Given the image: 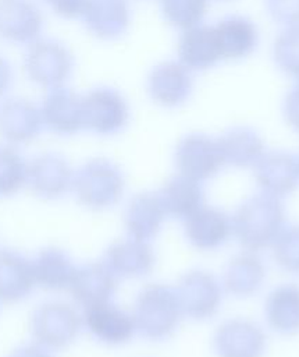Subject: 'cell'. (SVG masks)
<instances>
[{
  "label": "cell",
  "mask_w": 299,
  "mask_h": 357,
  "mask_svg": "<svg viewBox=\"0 0 299 357\" xmlns=\"http://www.w3.org/2000/svg\"><path fill=\"white\" fill-rule=\"evenodd\" d=\"M220 54L224 57H241L252 50L256 42V32L245 20L231 18L214 28Z\"/></svg>",
  "instance_id": "cb8c5ba5"
},
{
  "label": "cell",
  "mask_w": 299,
  "mask_h": 357,
  "mask_svg": "<svg viewBox=\"0 0 299 357\" xmlns=\"http://www.w3.org/2000/svg\"><path fill=\"white\" fill-rule=\"evenodd\" d=\"M43 119L54 131L72 132L82 126V100L72 92L54 88L45 100Z\"/></svg>",
  "instance_id": "9a60e30c"
},
{
  "label": "cell",
  "mask_w": 299,
  "mask_h": 357,
  "mask_svg": "<svg viewBox=\"0 0 299 357\" xmlns=\"http://www.w3.org/2000/svg\"><path fill=\"white\" fill-rule=\"evenodd\" d=\"M232 233L231 219L211 206H199L185 219V234L189 243L199 250L221 247Z\"/></svg>",
  "instance_id": "9c48e42d"
},
{
  "label": "cell",
  "mask_w": 299,
  "mask_h": 357,
  "mask_svg": "<svg viewBox=\"0 0 299 357\" xmlns=\"http://www.w3.org/2000/svg\"><path fill=\"white\" fill-rule=\"evenodd\" d=\"M10 77H11V73L8 66L3 59H0V95L7 89L10 84Z\"/></svg>",
  "instance_id": "e575fe53"
},
{
  "label": "cell",
  "mask_w": 299,
  "mask_h": 357,
  "mask_svg": "<svg viewBox=\"0 0 299 357\" xmlns=\"http://www.w3.org/2000/svg\"><path fill=\"white\" fill-rule=\"evenodd\" d=\"M121 191V174L106 160H95L79 172L76 192L82 202L93 208H103L115 202Z\"/></svg>",
  "instance_id": "5b68a950"
},
{
  "label": "cell",
  "mask_w": 299,
  "mask_h": 357,
  "mask_svg": "<svg viewBox=\"0 0 299 357\" xmlns=\"http://www.w3.org/2000/svg\"><path fill=\"white\" fill-rule=\"evenodd\" d=\"M182 61L193 68H204L213 64L221 54L211 28H196L186 32L179 42Z\"/></svg>",
  "instance_id": "7402d4cb"
},
{
  "label": "cell",
  "mask_w": 299,
  "mask_h": 357,
  "mask_svg": "<svg viewBox=\"0 0 299 357\" xmlns=\"http://www.w3.org/2000/svg\"><path fill=\"white\" fill-rule=\"evenodd\" d=\"M218 145L224 163L235 166L254 165L263 155V144L250 130L238 128L229 131L218 141Z\"/></svg>",
  "instance_id": "603a6c76"
},
{
  "label": "cell",
  "mask_w": 299,
  "mask_h": 357,
  "mask_svg": "<svg viewBox=\"0 0 299 357\" xmlns=\"http://www.w3.org/2000/svg\"><path fill=\"white\" fill-rule=\"evenodd\" d=\"M159 199L165 213L186 219L202 206V190L197 181L179 174L163 187Z\"/></svg>",
  "instance_id": "2e32d148"
},
{
  "label": "cell",
  "mask_w": 299,
  "mask_h": 357,
  "mask_svg": "<svg viewBox=\"0 0 299 357\" xmlns=\"http://www.w3.org/2000/svg\"><path fill=\"white\" fill-rule=\"evenodd\" d=\"M275 57L285 71L299 77V25L288 29L277 40Z\"/></svg>",
  "instance_id": "f546056e"
},
{
  "label": "cell",
  "mask_w": 299,
  "mask_h": 357,
  "mask_svg": "<svg viewBox=\"0 0 299 357\" xmlns=\"http://www.w3.org/2000/svg\"><path fill=\"white\" fill-rule=\"evenodd\" d=\"M113 269L125 276L145 275L153 265V254L142 240L115 244L108 252Z\"/></svg>",
  "instance_id": "d4e9b609"
},
{
  "label": "cell",
  "mask_w": 299,
  "mask_h": 357,
  "mask_svg": "<svg viewBox=\"0 0 299 357\" xmlns=\"http://www.w3.org/2000/svg\"><path fill=\"white\" fill-rule=\"evenodd\" d=\"M256 165V181L261 192L282 198L293 192L299 184L298 159L285 152L261 155Z\"/></svg>",
  "instance_id": "8992f818"
},
{
  "label": "cell",
  "mask_w": 299,
  "mask_h": 357,
  "mask_svg": "<svg viewBox=\"0 0 299 357\" xmlns=\"http://www.w3.org/2000/svg\"><path fill=\"white\" fill-rule=\"evenodd\" d=\"M125 102L110 89H97L82 99V126L108 134L120 130L127 120Z\"/></svg>",
  "instance_id": "30bf717a"
},
{
  "label": "cell",
  "mask_w": 299,
  "mask_h": 357,
  "mask_svg": "<svg viewBox=\"0 0 299 357\" xmlns=\"http://www.w3.org/2000/svg\"><path fill=\"white\" fill-rule=\"evenodd\" d=\"M182 315L192 319H209L221 301V287L207 272L192 271L182 276L175 290Z\"/></svg>",
  "instance_id": "3957f363"
},
{
  "label": "cell",
  "mask_w": 299,
  "mask_h": 357,
  "mask_svg": "<svg viewBox=\"0 0 299 357\" xmlns=\"http://www.w3.org/2000/svg\"><path fill=\"white\" fill-rule=\"evenodd\" d=\"M268 4L275 20L299 25V0H268Z\"/></svg>",
  "instance_id": "1f68e13d"
},
{
  "label": "cell",
  "mask_w": 299,
  "mask_h": 357,
  "mask_svg": "<svg viewBox=\"0 0 299 357\" xmlns=\"http://www.w3.org/2000/svg\"><path fill=\"white\" fill-rule=\"evenodd\" d=\"M57 14L64 17H76L83 13L86 0H45Z\"/></svg>",
  "instance_id": "d6a6232c"
},
{
  "label": "cell",
  "mask_w": 299,
  "mask_h": 357,
  "mask_svg": "<svg viewBox=\"0 0 299 357\" xmlns=\"http://www.w3.org/2000/svg\"><path fill=\"white\" fill-rule=\"evenodd\" d=\"M182 315L177 291L153 284L142 291L136 304L135 326L152 339H164L177 328Z\"/></svg>",
  "instance_id": "7a4b0ae2"
},
{
  "label": "cell",
  "mask_w": 299,
  "mask_h": 357,
  "mask_svg": "<svg viewBox=\"0 0 299 357\" xmlns=\"http://www.w3.org/2000/svg\"><path fill=\"white\" fill-rule=\"evenodd\" d=\"M85 321L97 339L113 344L127 342L135 329L134 318L107 301L88 305Z\"/></svg>",
  "instance_id": "7c38bea8"
},
{
  "label": "cell",
  "mask_w": 299,
  "mask_h": 357,
  "mask_svg": "<svg viewBox=\"0 0 299 357\" xmlns=\"http://www.w3.org/2000/svg\"><path fill=\"white\" fill-rule=\"evenodd\" d=\"M264 347V332L243 319L224 322L214 336V349L220 357H260Z\"/></svg>",
  "instance_id": "52a82bcc"
},
{
  "label": "cell",
  "mask_w": 299,
  "mask_h": 357,
  "mask_svg": "<svg viewBox=\"0 0 299 357\" xmlns=\"http://www.w3.org/2000/svg\"><path fill=\"white\" fill-rule=\"evenodd\" d=\"M231 225L241 244L257 251L274 243L285 226V211L280 198L261 192L238 208Z\"/></svg>",
  "instance_id": "6da1fadb"
},
{
  "label": "cell",
  "mask_w": 299,
  "mask_h": 357,
  "mask_svg": "<svg viewBox=\"0 0 299 357\" xmlns=\"http://www.w3.org/2000/svg\"><path fill=\"white\" fill-rule=\"evenodd\" d=\"M19 158L7 148H0V191H13L21 178Z\"/></svg>",
  "instance_id": "4dcf8cb0"
},
{
  "label": "cell",
  "mask_w": 299,
  "mask_h": 357,
  "mask_svg": "<svg viewBox=\"0 0 299 357\" xmlns=\"http://www.w3.org/2000/svg\"><path fill=\"white\" fill-rule=\"evenodd\" d=\"M42 18L26 0H0V33L13 42H29L39 35Z\"/></svg>",
  "instance_id": "4fadbf2b"
},
{
  "label": "cell",
  "mask_w": 299,
  "mask_h": 357,
  "mask_svg": "<svg viewBox=\"0 0 299 357\" xmlns=\"http://www.w3.org/2000/svg\"><path fill=\"white\" fill-rule=\"evenodd\" d=\"M164 213L159 195H138L128 208L127 227L136 240L143 241L157 233Z\"/></svg>",
  "instance_id": "ac0fdd59"
},
{
  "label": "cell",
  "mask_w": 299,
  "mask_h": 357,
  "mask_svg": "<svg viewBox=\"0 0 299 357\" xmlns=\"http://www.w3.org/2000/svg\"><path fill=\"white\" fill-rule=\"evenodd\" d=\"M165 17L178 26H191L200 20L206 0H163Z\"/></svg>",
  "instance_id": "f1b7e54d"
},
{
  "label": "cell",
  "mask_w": 299,
  "mask_h": 357,
  "mask_svg": "<svg viewBox=\"0 0 299 357\" xmlns=\"http://www.w3.org/2000/svg\"><path fill=\"white\" fill-rule=\"evenodd\" d=\"M111 273L100 266L90 265L72 273L70 286L76 300L88 305L107 301L108 294L113 291Z\"/></svg>",
  "instance_id": "e0dca14e"
},
{
  "label": "cell",
  "mask_w": 299,
  "mask_h": 357,
  "mask_svg": "<svg viewBox=\"0 0 299 357\" xmlns=\"http://www.w3.org/2000/svg\"><path fill=\"white\" fill-rule=\"evenodd\" d=\"M175 162L181 176L197 183L214 176L224 165L218 141L204 135L184 138L177 148Z\"/></svg>",
  "instance_id": "277c9868"
},
{
  "label": "cell",
  "mask_w": 299,
  "mask_h": 357,
  "mask_svg": "<svg viewBox=\"0 0 299 357\" xmlns=\"http://www.w3.org/2000/svg\"><path fill=\"white\" fill-rule=\"evenodd\" d=\"M40 332L43 342L49 344H65L78 329V319L72 310L65 305H47L40 317Z\"/></svg>",
  "instance_id": "484cf974"
},
{
  "label": "cell",
  "mask_w": 299,
  "mask_h": 357,
  "mask_svg": "<svg viewBox=\"0 0 299 357\" xmlns=\"http://www.w3.org/2000/svg\"><path fill=\"white\" fill-rule=\"evenodd\" d=\"M271 247L280 268L289 273H299V225L284 226Z\"/></svg>",
  "instance_id": "4316f807"
},
{
  "label": "cell",
  "mask_w": 299,
  "mask_h": 357,
  "mask_svg": "<svg viewBox=\"0 0 299 357\" xmlns=\"http://www.w3.org/2000/svg\"><path fill=\"white\" fill-rule=\"evenodd\" d=\"M25 64L32 81L43 86L57 88L68 77L71 57L58 43L40 42L31 47Z\"/></svg>",
  "instance_id": "ba28073f"
},
{
  "label": "cell",
  "mask_w": 299,
  "mask_h": 357,
  "mask_svg": "<svg viewBox=\"0 0 299 357\" xmlns=\"http://www.w3.org/2000/svg\"><path fill=\"white\" fill-rule=\"evenodd\" d=\"M267 325L277 333L293 336L299 333V286L284 283L268 294L264 305Z\"/></svg>",
  "instance_id": "8fae6325"
},
{
  "label": "cell",
  "mask_w": 299,
  "mask_h": 357,
  "mask_svg": "<svg viewBox=\"0 0 299 357\" xmlns=\"http://www.w3.org/2000/svg\"><path fill=\"white\" fill-rule=\"evenodd\" d=\"M82 14L90 31L103 38L120 35L128 22V8L124 0H86Z\"/></svg>",
  "instance_id": "5bb4252c"
},
{
  "label": "cell",
  "mask_w": 299,
  "mask_h": 357,
  "mask_svg": "<svg viewBox=\"0 0 299 357\" xmlns=\"http://www.w3.org/2000/svg\"><path fill=\"white\" fill-rule=\"evenodd\" d=\"M264 280V265L253 255H238L229 265H227L224 273L225 289L241 297L253 294Z\"/></svg>",
  "instance_id": "d6986e66"
},
{
  "label": "cell",
  "mask_w": 299,
  "mask_h": 357,
  "mask_svg": "<svg viewBox=\"0 0 299 357\" xmlns=\"http://www.w3.org/2000/svg\"><path fill=\"white\" fill-rule=\"evenodd\" d=\"M29 286V272L21 261L10 255L0 257V294L6 298L19 297Z\"/></svg>",
  "instance_id": "83f0119b"
},
{
  "label": "cell",
  "mask_w": 299,
  "mask_h": 357,
  "mask_svg": "<svg viewBox=\"0 0 299 357\" xmlns=\"http://www.w3.org/2000/svg\"><path fill=\"white\" fill-rule=\"evenodd\" d=\"M298 167H299V158H298Z\"/></svg>",
  "instance_id": "d590c367"
},
{
  "label": "cell",
  "mask_w": 299,
  "mask_h": 357,
  "mask_svg": "<svg viewBox=\"0 0 299 357\" xmlns=\"http://www.w3.org/2000/svg\"><path fill=\"white\" fill-rule=\"evenodd\" d=\"M191 82L186 71L175 64L159 66L149 79L152 96L163 105H177L186 98Z\"/></svg>",
  "instance_id": "ffe728a7"
},
{
  "label": "cell",
  "mask_w": 299,
  "mask_h": 357,
  "mask_svg": "<svg viewBox=\"0 0 299 357\" xmlns=\"http://www.w3.org/2000/svg\"><path fill=\"white\" fill-rule=\"evenodd\" d=\"M39 113L28 102L14 99L0 109V130L13 141H25L36 134Z\"/></svg>",
  "instance_id": "44dd1931"
},
{
  "label": "cell",
  "mask_w": 299,
  "mask_h": 357,
  "mask_svg": "<svg viewBox=\"0 0 299 357\" xmlns=\"http://www.w3.org/2000/svg\"><path fill=\"white\" fill-rule=\"evenodd\" d=\"M285 116L288 123L299 131V86L288 95L285 102Z\"/></svg>",
  "instance_id": "836d02e7"
}]
</instances>
